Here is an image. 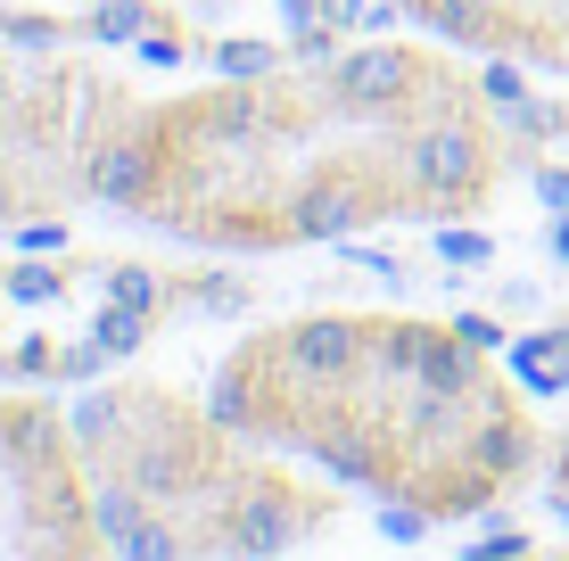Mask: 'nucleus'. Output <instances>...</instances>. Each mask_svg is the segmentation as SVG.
<instances>
[{"instance_id":"nucleus-1","label":"nucleus","mask_w":569,"mask_h":561,"mask_svg":"<svg viewBox=\"0 0 569 561\" xmlns=\"http://www.w3.org/2000/svg\"><path fill=\"white\" fill-rule=\"evenodd\" d=\"M487 91V83H479ZM479 91L421 50H347L306 74H223V91L141 108V199L124 216L190 248H289L356 223L470 216L528 158L553 108L487 124Z\"/></svg>"},{"instance_id":"nucleus-2","label":"nucleus","mask_w":569,"mask_h":561,"mask_svg":"<svg viewBox=\"0 0 569 561\" xmlns=\"http://www.w3.org/2000/svg\"><path fill=\"white\" fill-rule=\"evenodd\" d=\"M214 413L272 454H313L380 504L462 520L520 488L537 421L487 347L405 314H313L248 331L214 372Z\"/></svg>"},{"instance_id":"nucleus-3","label":"nucleus","mask_w":569,"mask_h":561,"mask_svg":"<svg viewBox=\"0 0 569 561\" xmlns=\"http://www.w3.org/2000/svg\"><path fill=\"white\" fill-rule=\"evenodd\" d=\"M91 512L108 553H298L330 529V495L248 454L223 413L166 389H100L74 404Z\"/></svg>"},{"instance_id":"nucleus-4","label":"nucleus","mask_w":569,"mask_h":561,"mask_svg":"<svg viewBox=\"0 0 569 561\" xmlns=\"http://www.w3.org/2000/svg\"><path fill=\"white\" fill-rule=\"evenodd\" d=\"M0 553H108L83 438L26 397H0Z\"/></svg>"},{"instance_id":"nucleus-5","label":"nucleus","mask_w":569,"mask_h":561,"mask_svg":"<svg viewBox=\"0 0 569 561\" xmlns=\"http://www.w3.org/2000/svg\"><path fill=\"white\" fill-rule=\"evenodd\" d=\"M520 380L528 389H545V397H561L569 389V322H553V331H537V339H520Z\"/></svg>"},{"instance_id":"nucleus-6","label":"nucleus","mask_w":569,"mask_h":561,"mask_svg":"<svg viewBox=\"0 0 569 561\" xmlns=\"http://www.w3.org/2000/svg\"><path fill=\"white\" fill-rule=\"evenodd\" d=\"M91 339H100V347H108V355H132V347H141V339H149V314H141V305H124V298H116V305H108V314H100V322H91Z\"/></svg>"},{"instance_id":"nucleus-7","label":"nucleus","mask_w":569,"mask_h":561,"mask_svg":"<svg viewBox=\"0 0 569 561\" xmlns=\"http://www.w3.org/2000/svg\"><path fill=\"white\" fill-rule=\"evenodd\" d=\"M272 58H281L272 42H223V50H214V67H223V74H272Z\"/></svg>"},{"instance_id":"nucleus-8","label":"nucleus","mask_w":569,"mask_h":561,"mask_svg":"<svg viewBox=\"0 0 569 561\" xmlns=\"http://www.w3.org/2000/svg\"><path fill=\"white\" fill-rule=\"evenodd\" d=\"M9 289L26 305H42V298H58V289H67V273H58V264H26V273H9Z\"/></svg>"},{"instance_id":"nucleus-9","label":"nucleus","mask_w":569,"mask_h":561,"mask_svg":"<svg viewBox=\"0 0 569 561\" xmlns=\"http://www.w3.org/2000/svg\"><path fill=\"white\" fill-rule=\"evenodd\" d=\"M438 257H446V264H487L496 248H487L479 231H438Z\"/></svg>"},{"instance_id":"nucleus-10","label":"nucleus","mask_w":569,"mask_h":561,"mask_svg":"<svg viewBox=\"0 0 569 561\" xmlns=\"http://www.w3.org/2000/svg\"><path fill=\"white\" fill-rule=\"evenodd\" d=\"M537 199L553 207V216H569V173H561V166H545V173H537Z\"/></svg>"},{"instance_id":"nucleus-11","label":"nucleus","mask_w":569,"mask_h":561,"mask_svg":"<svg viewBox=\"0 0 569 561\" xmlns=\"http://www.w3.org/2000/svg\"><path fill=\"white\" fill-rule=\"evenodd\" d=\"M553 512L569 520V430H561V447H553Z\"/></svg>"},{"instance_id":"nucleus-12","label":"nucleus","mask_w":569,"mask_h":561,"mask_svg":"<svg viewBox=\"0 0 569 561\" xmlns=\"http://www.w3.org/2000/svg\"><path fill=\"white\" fill-rule=\"evenodd\" d=\"M462 339H470V347H503V322H487V314H462Z\"/></svg>"}]
</instances>
